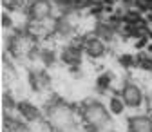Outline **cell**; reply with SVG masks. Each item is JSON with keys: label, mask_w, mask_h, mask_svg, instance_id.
Returning a JSON list of instances; mask_svg holds the SVG:
<instances>
[{"label": "cell", "mask_w": 152, "mask_h": 132, "mask_svg": "<svg viewBox=\"0 0 152 132\" xmlns=\"http://www.w3.org/2000/svg\"><path fill=\"white\" fill-rule=\"evenodd\" d=\"M44 120L53 132H78L76 110L62 100H51L44 107Z\"/></svg>", "instance_id": "1"}, {"label": "cell", "mask_w": 152, "mask_h": 132, "mask_svg": "<svg viewBox=\"0 0 152 132\" xmlns=\"http://www.w3.org/2000/svg\"><path fill=\"white\" fill-rule=\"evenodd\" d=\"M80 116L83 125L92 130V132H100L107 128L110 123V110L98 100H85L80 107Z\"/></svg>", "instance_id": "2"}, {"label": "cell", "mask_w": 152, "mask_h": 132, "mask_svg": "<svg viewBox=\"0 0 152 132\" xmlns=\"http://www.w3.org/2000/svg\"><path fill=\"white\" fill-rule=\"evenodd\" d=\"M7 49L15 58H24L33 53V40L24 33H15L7 38Z\"/></svg>", "instance_id": "3"}, {"label": "cell", "mask_w": 152, "mask_h": 132, "mask_svg": "<svg viewBox=\"0 0 152 132\" xmlns=\"http://www.w3.org/2000/svg\"><path fill=\"white\" fill-rule=\"evenodd\" d=\"M53 13V2L51 0H31L27 6V15L29 20L34 24H42L51 18Z\"/></svg>", "instance_id": "4"}, {"label": "cell", "mask_w": 152, "mask_h": 132, "mask_svg": "<svg viewBox=\"0 0 152 132\" xmlns=\"http://www.w3.org/2000/svg\"><path fill=\"white\" fill-rule=\"evenodd\" d=\"M120 96L123 98L125 105L130 107V109H138L143 105V90L136 85V83H132V82H125L123 87H121V92H120Z\"/></svg>", "instance_id": "5"}, {"label": "cell", "mask_w": 152, "mask_h": 132, "mask_svg": "<svg viewBox=\"0 0 152 132\" xmlns=\"http://www.w3.org/2000/svg\"><path fill=\"white\" fill-rule=\"evenodd\" d=\"M107 42L105 40H102L100 36H96V34H89V36H85L83 38V44H82V47H83V53L89 56V58H102V56H105V53H107V45H105Z\"/></svg>", "instance_id": "6"}, {"label": "cell", "mask_w": 152, "mask_h": 132, "mask_svg": "<svg viewBox=\"0 0 152 132\" xmlns=\"http://www.w3.org/2000/svg\"><path fill=\"white\" fill-rule=\"evenodd\" d=\"M16 112L18 116L22 118V121H27V123H34L40 118H44V112L38 109L36 105H33L31 101H18V107H16Z\"/></svg>", "instance_id": "7"}, {"label": "cell", "mask_w": 152, "mask_h": 132, "mask_svg": "<svg viewBox=\"0 0 152 132\" xmlns=\"http://www.w3.org/2000/svg\"><path fill=\"white\" fill-rule=\"evenodd\" d=\"M127 132H152V116L136 114L127 120Z\"/></svg>", "instance_id": "8"}, {"label": "cell", "mask_w": 152, "mask_h": 132, "mask_svg": "<svg viewBox=\"0 0 152 132\" xmlns=\"http://www.w3.org/2000/svg\"><path fill=\"white\" fill-rule=\"evenodd\" d=\"M82 54H83V47H78V45H67L64 47L60 58L65 65L69 67H76L82 63Z\"/></svg>", "instance_id": "9"}, {"label": "cell", "mask_w": 152, "mask_h": 132, "mask_svg": "<svg viewBox=\"0 0 152 132\" xmlns=\"http://www.w3.org/2000/svg\"><path fill=\"white\" fill-rule=\"evenodd\" d=\"M29 82H31V87L34 90H45L49 85H51V78H49V74L45 71H33L29 74Z\"/></svg>", "instance_id": "10"}, {"label": "cell", "mask_w": 152, "mask_h": 132, "mask_svg": "<svg viewBox=\"0 0 152 132\" xmlns=\"http://www.w3.org/2000/svg\"><path fill=\"white\" fill-rule=\"evenodd\" d=\"M94 34L100 36L102 40L109 42V40H112V38H114V27H112L110 24L100 22V24H96V31H94Z\"/></svg>", "instance_id": "11"}, {"label": "cell", "mask_w": 152, "mask_h": 132, "mask_svg": "<svg viewBox=\"0 0 152 132\" xmlns=\"http://www.w3.org/2000/svg\"><path fill=\"white\" fill-rule=\"evenodd\" d=\"M125 107L127 105H125V101H123L121 96H110V100H109V110H110V114H114V116L123 114Z\"/></svg>", "instance_id": "12"}, {"label": "cell", "mask_w": 152, "mask_h": 132, "mask_svg": "<svg viewBox=\"0 0 152 132\" xmlns=\"http://www.w3.org/2000/svg\"><path fill=\"white\" fill-rule=\"evenodd\" d=\"M2 107H4V112H6V114H7V112L11 114L13 110H16L18 103L15 101V98L11 96L9 92H4V96H2Z\"/></svg>", "instance_id": "13"}, {"label": "cell", "mask_w": 152, "mask_h": 132, "mask_svg": "<svg viewBox=\"0 0 152 132\" xmlns=\"http://www.w3.org/2000/svg\"><path fill=\"white\" fill-rule=\"evenodd\" d=\"M40 60H42V63H44L45 67H51V65H54V62H56V54H54V51H51V49H42V51H40Z\"/></svg>", "instance_id": "14"}, {"label": "cell", "mask_w": 152, "mask_h": 132, "mask_svg": "<svg viewBox=\"0 0 152 132\" xmlns=\"http://www.w3.org/2000/svg\"><path fill=\"white\" fill-rule=\"evenodd\" d=\"M4 132H26V128H24L22 123H18V121H15V120H9V123L6 121Z\"/></svg>", "instance_id": "15"}, {"label": "cell", "mask_w": 152, "mask_h": 132, "mask_svg": "<svg viewBox=\"0 0 152 132\" xmlns=\"http://www.w3.org/2000/svg\"><path fill=\"white\" fill-rule=\"evenodd\" d=\"M110 82H112V76H110V74L109 72H105V74H102V76L98 78V87L102 89V90H105V89H109L110 87Z\"/></svg>", "instance_id": "16"}, {"label": "cell", "mask_w": 152, "mask_h": 132, "mask_svg": "<svg viewBox=\"0 0 152 132\" xmlns=\"http://www.w3.org/2000/svg\"><path fill=\"white\" fill-rule=\"evenodd\" d=\"M20 4H22V0H2V6L6 9H9V11L18 9V7H20Z\"/></svg>", "instance_id": "17"}, {"label": "cell", "mask_w": 152, "mask_h": 132, "mask_svg": "<svg viewBox=\"0 0 152 132\" xmlns=\"http://www.w3.org/2000/svg\"><path fill=\"white\" fill-rule=\"evenodd\" d=\"M136 62H134V58H132L130 54H121L120 56V65H123V67H132Z\"/></svg>", "instance_id": "18"}, {"label": "cell", "mask_w": 152, "mask_h": 132, "mask_svg": "<svg viewBox=\"0 0 152 132\" xmlns=\"http://www.w3.org/2000/svg\"><path fill=\"white\" fill-rule=\"evenodd\" d=\"M2 27L4 29H11L13 27V20H11V16L7 13H2Z\"/></svg>", "instance_id": "19"}, {"label": "cell", "mask_w": 152, "mask_h": 132, "mask_svg": "<svg viewBox=\"0 0 152 132\" xmlns=\"http://www.w3.org/2000/svg\"><path fill=\"white\" fill-rule=\"evenodd\" d=\"M54 4L58 6L62 11H67V9L71 7V0H54Z\"/></svg>", "instance_id": "20"}]
</instances>
